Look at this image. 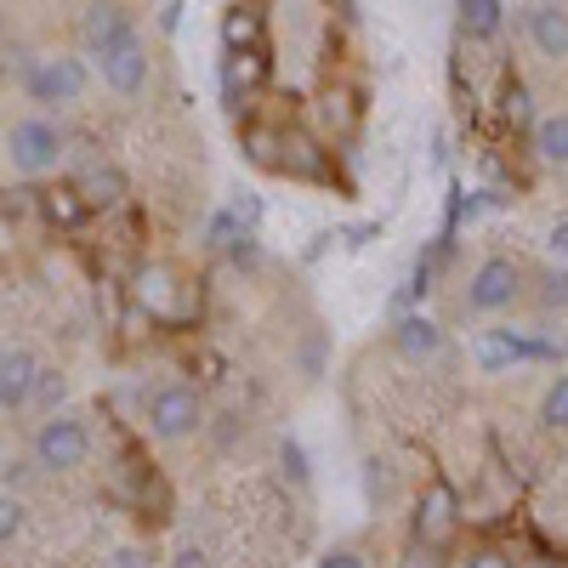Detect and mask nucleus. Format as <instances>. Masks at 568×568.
Wrapping results in <instances>:
<instances>
[{
	"label": "nucleus",
	"instance_id": "obj_1",
	"mask_svg": "<svg viewBox=\"0 0 568 568\" xmlns=\"http://www.w3.org/2000/svg\"><path fill=\"white\" fill-rule=\"evenodd\" d=\"M29 455H34L40 471H74V466H85V455H91L85 420H74V415H45V420L34 426V438H29Z\"/></svg>",
	"mask_w": 568,
	"mask_h": 568
},
{
	"label": "nucleus",
	"instance_id": "obj_2",
	"mask_svg": "<svg viewBox=\"0 0 568 568\" xmlns=\"http://www.w3.org/2000/svg\"><path fill=\"white\" fill-rule=\"evenodd\" d=\"M200 420H205V404L194 387H182V382H160L149 393V433L160 444H182V438H194L200 433Z\"/></svg>",
	"mask_w": 568,
	"mask_h": 568
},
{
	"label": "nucleus",
	"instance_id": "obj_3",
	"mask_svg": "<svg viewBox=\"0 0 568 568\" xmlns=\"http://www.w3.org/2000/svg\"><path fill=\"white\" fill-rule=\"evenodd\" d=\"M7 154H12V171L45 176V171H58V160H63V131L52 120H18L7 131Z\"/></svg>",
	"mask_w": 568,
	"mask_h": 568
},
{
	"label": "nucleus",
	"instance_id": "obj_4",
	"mask_svg": "<svg viewBox=\"0 0 568 568\" xmlns=\"http://www.w3.org/2000/svg\"><path fill=\"white\" fill-rule=\"evenodd\" d=\"M23 91H29V103H80V91H85V63L80 58H40L29 74H23Z\"/></svg>",
	"mask_w": 568,
	"mask_h": 568
},
{
	"label": "nucleus",
	"instance_id": "obj_5",
	"mask_svg": "<svg viewBox=\"0 0 568 568\" xmlns=\"http://www.w3.org/2000/svg\"><path fill=\"white\" fill-rule=\"evenodd\" d=\"M511 302H517V262L484 256L478 273L466 278V307H471V313H506Z\"/></svg>",
	"mask_w": 568,
	"mask_h": 568
},
{
	"label": "nucleus",
	"instance_id": "obj_6",
	"mask_svg": "<svg viewBox=\"0 0 568 568\" xmlns=\"http://www.w3.org/2000/svg\"><path fill=\"white\" fill-rule=\"evenodd\" d=\"M409 529H415V546H444L455 535V489L449 484H426L420 500H415V517H409Z\"/></svg>",
	"mask_w": 568,
	"mask_h": 568
},
{
	"label": "nucleus",
	"instance_id": "obj_7",
	"mask_svg": "<svg viewBox=\"0 0 568 568\" xmlns=\"http://www.w3.org/2000/svg\"><path fill=\"white\" fill-rule=\"evenodd\" d=\"M40 358L29 353V347H7L0 353V409H29V398H34V382H40Z\"/></svg>",
	"mask_w": 568,
	"mask_h": 568
},
{
	"label": "nucleus",
	"instance_id": "obj_8",
	"mask_svg": "<svg viewBox=\"0 0 568 568\" xmlns=\"http://www.w3.org/2000/svg\"><path fill=\"white\" fill-rule=\"evenodd\" d=\"M535 353H540V342H529V329H484L478 347H471L478 369H489V375H500V369H511V364H524V358H535Z\"/></svg>",
	"mask_w": 568,
	"mask_h": 568
},
{
	"label": "nucleus",
	"instance_id": "obj_9",
	"mask_svg": "<svg viewBox=\"0 0 568 568\" xmlns=\"http://www.w3.org/2000/svg\"><path fill=\"white\" fill-rule=\"evenodd\" d=\"M80 34H85V52H91V58H109V52H120L125 40H136V34H131V18L114 7V0H98V7L85 12Z\"/></svg>",
	"mask_w": 568,
	"mask_h": 568
},
{
	"label": "nucleus",
	"instance_id": "obj_10",
	"mask_svg": "<svg viewBox=\"0 0 568 568\" xmlns=\"http://www.w3.org/2000/svg\"><path fill=\"white\" fill-rule=\"evenodd\" d=\"M529 40L540 58H568V7L562 0H535L529 7Z\"/></svg>",
	"mask_w": 568,
	"mask_h": 568
},
{
	"label": "nucleus",
	"instance_id": "obj_11",
	"mask_svg": "<svg viewBox=\"0 0 568 568\" xmlns=\"http://www.w3.org/2000/svg\"><path fill=\"white\" fill-rule=\"evenodd\" d=\"M98 63H103V80L120 91V98H131V91L149 85V52H142V40H125L120 52H109Z\"/></svg>",
	"mask_w": 568,
	"mask_h": 568
},
{
	"label": "nucleus",
	"instance_id": "obj_12",
	"mask_svg": "<svg viewBox=\"0 0 568 568\" xmlns=\"http://www.w3.org/2000/svg\"><path fill=\"white\" fill-rule=\"evenodd\" d=\"M393 347H398L409 364H426V358L444 353V329L426 318V313H409V318H398V329H393Z\"/></svg>",
	"mask_w": 568,
	"mask_h": 568
},
{
	"label": "nucleus",
	"instance_id": "obj_13",
	"mask_svg": "<svg viewBox=\"0 0 568 568\" xmlns=\"http://www.w3.org/2000/svg\"><path fill=\"white\" fill-rule=\"evenodd\" d=\"M256 85H262V58L256 52H227V63H222V98H227V109H240Z\"/></svg>",
	"mask_w": 568,
	"mask_h": 568
},
{
	"label": "nucleus",
	"instance_id": "obj_14",
	"mask_svg": "<svg viewBox=\"0 0 568 568\" xmlns=\"http://www.w3.org/2000/svg\"><path fill=\"white\" fill-rule=\"evenodd\" d=\"M460 7V29L466 40H495L506 23V0H455Z\"/></svg>",
	"mask_w": 568,
	"mask_h": 568
},
{
	"label": "nucleus",
	"instance_id": "obj_15",
	"mask_svg": "<svg viewBox=\"0 0 568 568\" xmlns=\"http://www.w3.org/2000/svg\"><path fill=\"white\" fill-rule=\"evenodd\" d=\"M535 154L557 171H568V114H540L535 120Z\"/></svg>",
	"mask_w": 568,
	"mask_h": 568
},
{
	"label": "nucleus",
	"instance_id": "obj_16",
	"mask_svg": "<svg viewBox=\"0 0 568 568\" xmlns=\"http://www.w3.org/2000/svg\"><path fill=\"white\" fill-rule=\"evenodd\" d=\"M74 187L85 194V205H114V200L125 194V182H120V171H114V165H91Z\"/></svg>",
	"mask_w": 568,
	"mask_h": 568
},
{
	"label": "nucleus",
	"instance_id": "obj_17",
	"mask_svg": "<svg viewBox=\"0 0 568 568\" xmlns=\"http://www.w3.org/2000/svg\"><path fill=\"white\" fill-rule=\"evenodd\" d=\"M540 426L546 433H568V375H551V387L540 398Z\"/></svg>",
	"mask_w": 568,
	"mask_h": 568
},
{
	"label": "nucleus",
	"instance_id": "obj_18",
	"mask_svg": "<svg viewBox=\"0 0 568 568\" xmlns=\"http://www.w3.org/2000/svg\"><path fill=\"white\" fill-rule=\"evenodd\" d=\"M222 40H227V52H251V45H256V12L233 7V12L222 18Z\"/></svg>",
	"mask_w": 568,
	"mask_h": 568
},
{
	"label": "nucleus",
	"instance_id": "obj_19",
	"mask_svg": "<svg viewBox=\"0 0 568 568\" xmlns=\"http://www.w3.org/2000/svg\"><path fill=\"white\" fill-rule=\"evenodd\" d=\"M63 398H69V382H63V369H40V382H34V398L45 415H63Z\"/></svg>",
	"mask_w": 568,
	"mask_h": 568
},
{
	"label": "nucleus",
	"instance_id": "obj_20",
	"mask_svg": "<svg viewBox=\"0 0 568 568\" xmlns=\"http://www.w3.org/2000/svg\"><path fill=\"white\" fill-rule=\"evenodd\" d=\"M45 211H52L58 222H80L91 205H85V194H80V187H58V194H45Z\"/></svg>",
	"mask_w": 568,
	"mask_h": 568
},
{
	"label": "nucleus",
	"instance_id": "obj_21",
	"mask_svg": "<svg viewBox=\"0 0 568 568\" xmlns=\"http://www.w3.org/2000/svg\"><path fill=\"white\" fill-rule=\"evenodd\" d=\"M318 568H364V557H358L353 546H329V551L318 557Z\"/></svg>",
	"mask_w": 568,
	"mask_h": 568
},
{
	"label": "nucleus",
	"instance_id": "obj_22",
	"mask_svg": "<svg viewBox=\"0 0 568 568\" xmlns=\"http://www.w3.org/2000/svg\"><path fill=\"white\" fill-rule=\"evenodd\" d=\"M18 524H23V506H18V500H7V506H0V540H12V535H18Z\"/></svg>",
	"mask_w": 568,
	"mask_h": 568
},
{
	"label": "nucleus",
	"instance_id": "obj_23",
	"mask_svg": "<svg viewBox=\"0 0 568 568\" xmlns=\"http://www.w3.org/2000/svg\"><path fill=\"white\" fill-rule=\"evenodd\" d=\"M182 12H187V0H165V7H160V29L176 34L182 29Z\"/></svg>",
	"mask_w": 568,
	"mask_h": 568
},
{
	"label": "nucleus",
	"instance_id": "obj_24",
	"mask_svg": "<svg viewBox=\"0 0 568 568\" xmlns=\"http://www.w3.org/2000/svg\"><path fill=\"white\" fill-rule=\"evenodd\" d=\"M466 568H517V562H511L506 551H471V557H466Z\"/></svg>",
	"mask_w": 568,
	"mask_h": 568
},
{
	"label": "nucleus",
	"instance_id": "obj_25",
	"mask_svg": "<svg viewBox=\"0 0 568 568\" xmlns=\"http://www.w3.org/2000/svg\"><path fill=\"white\" fill-rule=\"evenodd\" d=\"M398 568H438V557H433V546H415V551H409Z\"/></svg>",
	"mask_w": 568,
	"mask_h": 568
},
{
	"label": "nucleus",
	"instance_id": "obj_26",
	"mask_svg": "<svg viewBox=\"0 0 568 568\" xmlns=\"http://www.w3.org/2000/svg\"><path fill=\"white\" fill-rule=\"evenodd\" d=\"M551 251H568V216L551 222Z\"/></svg>",
	"mask_w": 568,
	"mask_h": 568
},
{
	"label": "nucleus",
	"instance_id": "obj_27",
	"mask_svg": "<svg viewBox=\"0 0 568 568\" xmlns=\"http://www.w3.org/2000/svg\"><path fill=\"white\" fill-rule=\"evenodd\" d=\"M176 568H205V557H200V551H182V557H176Z\"/></svg>",
	"mask_w": 568,
	"mask_h": 568
}]
</instances>
